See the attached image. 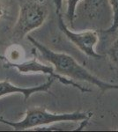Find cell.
I'll return each mask as SVG.
<instances>
[{
    "label": "cell",
    "mask_w": 118,
    "mask_h": 132,
    "mask_svg": "<svg viewBox=\"0 0 118 132\" xmlns=\"http://www.w3.org/2000/svg\"><path fill=\"white\" fill-rule=\"evenodd\" d=\"M27 40H29L34 47L39 51L44 60L53 65L56 71L60 75L66 76L77 81L78 80L92 84L97 86L102 93L109 90H118V85L103 81L98 77L94 76L70 55L55 52L31 36H27Z\"/></svg>",
    "instance_id": "1"
},
{
    "label": "cell",
    "mask_w": 118,
    "mask_h": 132,
    "mask_svg": "<svg viewBox=\"0 0 118 132\" xmlns=\"http://www.w3.org/2000/svg\"><path fill=\"white\" fill-rule=\"evenodd\" d=\"M93 116L91 112L75 111L72 113H57L49 112L45 108L33 107L26 111L25 116L22 120L18 122L6 120L0 117V123L12 127L14 130L21 131L30 129H37L40 127L48 126L53 123H61L64 122H78L88 121Z\"/></svg>",
    "instance_id": "2"
},
{
    "label": "cell",
    "mask_w": 118,
    "mask_h": 132,
    "mask_svg": "<svg viewBox=\"0 0 118 132\" xmlns=\"http://www.w3.org/2000/svg\"><path fill=\"white\" fill-rule=\"evenodd\" d=\"M49 16V7L45 0H29L21 5L12 35L21 40L30 32L39 28Z\"/></svg>",
    "instance_id": "3"
},
{
    "label": "cell",
    "mask_w": 118,
    "mask_h": 132,
    "mask_svg": "<svg viewBox=\"0 0 118 132\" xmlns=\"http://www.w3.org/2000/svg\"><path fill=\"white\" fill-rule=\"evenodd\" d=\"M58 27L60 30L64 34V35L74 44L79 50L82 51L86 56L93 58H101L102 56L95 51V46L98 43L99 36L97 31L87 30L84 32H74L72 31L60 14H58Z\"/></svg>",
    "instance_id": "4"
},
{
    "label": "cell",
    "mask_w": 118,
    "mask_h": 132,
    "mask_svg": "<svg viewBox=\"0 0 118 132\" xmlns=\"http://www.w3.org/2000/svg\"><path fill=\"white\" fill-rule=\"evenodd\" d=\"M6 67L10 68H15L19 72L23 74H27V73H42L49 75V77H52L55 79L58 80L60 83L64 85H67V86H73L75 88H78V90H80L82 93H87L91 90L88 88H85L82 86H80L77 82L73 81L72 79H68V78H64V76L60 75L56 71L55 68L53 67V65H47L44 63H42L39 62L36 58H33L31 60L27 61H22L20 63H9V64L5 65Z\"/></svg>",
    "instance_id": "5"
},
{
    "label": "cell",
    "mask_w": 118,
    "mask_h": 132,
    "mask_svg": "<svg viewBox=\"0 0 118 132\" xmlns=\"http://www.w3.org/2000/svg\"><path fill=\"white\" fill-rule=\"evenodd\" d=\"M111 10L108 0H81L76 9V15L90 21L105 20L109 17L108 11Z\"/></svg>",
    "instance_id": "6"
},
{
    "label": "cell",
    "mask_w": 118,
    "mask_h": 132,
    "mask_svg": "<svg viewBox=\"0 0 118 132\" xmlns=\"http://www.w3.org/2000/svg\"><path fill=\"white\" fill-rule=\"evenodd\" d=\"M55 78L52 77H49L46 82L43 84L38 85L35 86L31 87H22L20 86H16L11 83L8 79H5L0 81V99L6 95L15 94V93H20L22 94L24 97L25 101H27L33 94L37 93H49L50 87L52 86L53 83L55 81ZM50 93V92H49Z\"/></svg>",
    "instance_id": "7"
},
{
    "label": "cell",
    "mask_w": 118,
    "mask_h": 132,
    "mask_svg": "<svg viewBox=\"0 0 118 132\" xmlns=\"http://www.w3.org/2000/svg\"><path fill=\"white\" fill-rule=\"evenodd\" d=\"M108 2L111 8V12H112V22L111 25L104 31L106 33L112 34L118 29V0H108Z\"/></svg>",
    "instance_id": "8"
},
{
    "label": "cell",
    "mask_w": 118,
    "mask_h": 132,
    "mask_svg": "<svg viewBox=\"0 0 118 132\" xmlns=\"http://www.w3.org/2000/svg\"><path fill=\"white\" fill-rule=\"evenodd\" d=\"M81 0H67V9H66V18L70 24H73L76 18V9Z\"/></svg>",
    "instance_id": "9"
},
{
    "label": "cell",
    "mask_w": 118,
    "mask_h": 132,
    "mask_svg": "<svg viewBox=\"0 0 118 132\" xmlns=\"http://www.w3.org/2000/svg\"><path fill=\"white\" fill-rule=\"evenodd\" d=\"M108 55L110 61L118 67V38H116L109 47Z\"/></svg>",
    "instance_id": "10"
},
{
    "label": "cell",
    "mask_w": 118,
    "mask_h": 132,
    "mask_svg": "<svg viewBox=\"0 0 118 132\" xmlns=\"http://www.w3.org/2000/svg\"><path fill=\"white\" fill-rule=\"evenodd\" d=\"M63 1L64 0H53V3L56 6L57 12H59L62 10V6H63Z\"/></svg>",
    "instance_id": "11"
},
{
    "label": "cell",
    "mask_w": 118,
    "mask_h": 132,
    "mask_svg": "<svg viewBox=\"0 0 118 132\" xmlns=\"http://www.w3.org/2000/svg\"><path fill=\"white\" fill-rule=\"evenodd\" d=\"M4 13H5V7H4V5L2 4V2L0 1V19L3 17Z\"/></svg>",
    "instance_id": "12"
}]
</instances>
